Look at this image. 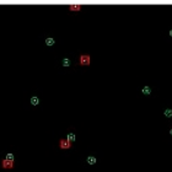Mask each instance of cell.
Returning a JSON list of instances; mask_svg holds the SVG:
<instances>
[{
	"mask_svg": "<svg viewBox=\"0 0 172 172\" xmlns=\"http://www.w3.org/2000/svg\"><path fill=\"white\" fill-rule=\"evenodd\" d=\"M79 63H80V65H90V63H91L90 55L89 54H81L79 58Z\"/></svg>",
	"mask_w": 172,
	"mask_h": 172,
	"instance_id": "1",
	"label": "cell"
},
{
	"mask_svg": "<svg viewBox=\"0 0 172 172\" xmlns=\"http://www.w3.org/2000/svg\"><path fill=\"white\" fill-rule=\"evenodd\" d=\"M59 147L60 149H70L71 147V143L67 139H60L59 140Z\"/></svg>",
	"mask_w": 172,
	"mask_h": 172,
	"instance_id": "2",
	"label": "cell"
},
{
	"mask_svg": "<svg viewBox=\"0 0 172 172\" xmlns=\"http://www.w3.org/2000/svg\"><path fill=\"white\" fill-rule=\"evenodd\" d=\"M1 166L5 170H10L14 167V161H9V160H3L1 161Z\"/></svg>",
	"mask_w": 172,
	"mask_h": 172,
	"instance_id": "3",
	"label": "cell"
},
{
	"mask_svg": "<svg viewBox=\"0 0 172 172\" xmlns=\"http://www.w3.org/2000/svg\"><path fill=\"white\" fill-rule=\"evenodd\" d=\"M96 161H97V160H96V157L95 156H87V157H86V162H87L89 165H95L96 164Z\"/></svg>",
	"mask_w": 172,
	"mask_h": 172,
	"instance_id": "4",
	"label": "cell"
},
{
	"mask_svg": "<svg viewBox=\"0 0 172 172\" xmlns=\"http://www.w3.org/2000/svg\"><path fill=\"white\" fill-rule=\"evenodd\" d=\"M67 140H69L70 143H73V141H75L76 140V135H75L73 132H70V133H68V136H67Z\"/></svg>",
	"mask_w": 172,
	"mask_h": 172,
	"instance_id": "5",
	"label": "cell"
},
{
	"mask_svg": "<svg viewBox=\"0 0 172 172\" xmlns=\"http://www.w3.org/2000/svg\"><path fill=\"white\" fill-rule=\"evenodd\" d=\"M54 43H55V41H54V38H52V37H48V38H46V44L47 46H54Z\"/></svg>",
	"mask_w": 172,
	"mask_h": 172,
	"instance_id": "6",
	"label": "cell"
},
{
	"mask_svg": "<svg viewBox=\"0 0 172 172\" xmlns=\"http://www.w3.org/2000/svg\"><path fill=\"white\" fill-rule=\"evenodd\" d=\"M39 103V98L37 97V96H33V97H31V104L32 106H37Z\"/></svg>",
	"mask_w": 172,
	"mask_h": 172,
	"instance_id": "7",
	"label": "cell"
},
{
	"mask_svg": "<svg viewBox=\"0 0 172 172\" xmlns=\"http://www.w3.org/2000/svg\"><path fill=\"white\" fill-rule=\"evenodd\" d=\"M141 92H143L144 95H150V93H151V89H150L149 86H144L143 90H141Z\"/></svg>",
	"mask_w": 172,
	"mask_h": 172,
	"instance_id": "8",
	"label": "cell"
},
{
	"mask_svg": "<svg viewBox=\"0 0 172 172\" xmlns=\"http://www.w3.org/2000/svg\"><path fill=\"white\" fill-rule=\"evenodd\" d=\"M69 9L71 10V11H80L81 9V5H70Z\"/></svg>",
	"mask_w": 172,
	"mask_h": 172,
	"instance_id": "9",
	"label": "cell"
},
{
	"mask_svg": "<svg viewBox=\"0 0 172 172\" xmlns=\"http://www.w3.org/2000/svg\"><path fill=\"white\" fill-rule=\"evenodd\" d=\"M164 114H165V117H167V118H171V117H172V110H171V108H167V110H165V111H164Z\"/></svg>",
	"mask_w": 172,
	"mask_h": 172,
	"instance_id": "10",
	"label": "cell"
},
{
	"mask_svg": "<svg viewBox=\"0 0 172 172\" xmlns=\"http://www.w3.org/2000/svg\"><path fill=\"white\" fill-rule=\"evenodd\" d=\"M70 65V60L68 58H64L63 59V67H69Z\"/></svg>",
	"mask_w": 172,
	"mask_h": 172,
	"instance_id": "11",
	"label": "cell"
},
{
	"mask_svg": "<svg viewBox=\"0 0 172 172\" xmlns=\"http://www.w3.org/2000/svg\"><path fill=\"white\" fill-rule=\"evenodd\" d=\"M14 159H15L14 154H7L6 157H5V160H9V161H14Z\"/></svg>",
	"mask_w": 172,
	"mask_h": 172,
	"instance_id": "12",
	"label": "cell"
},
{
	"mask_svg": "<svg viewBox=\"0 0 172 172\" xmlns=\"http://www.w3.org/2000/svg\"><path fill=\"white\" fill-rule=\"evenodd\" d=\"M170 36H171V37H172V30H171V31H170Z\"/></svg>",
	"mask_w": 172,
	"mask_h": 172,
	"instance_id": "13",
	"label": "cell"
},
{
	"mask_svg": "<svg viewBox=\"0 0 172 172\" xmlns=\"http://www.w3.org/2000/svg\"><path fill=\"white\" fill-rule=\"evenodd\" d=\"M170 134H171V135H172V129H171V130H170Z\"/></svg>",
	"mask_w": 172,
	"mask_h": 172,
	"instance_id": "14",
	"label": "cell"
}]
</instances>
